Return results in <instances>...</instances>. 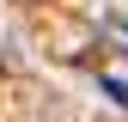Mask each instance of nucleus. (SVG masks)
I'll use <instances>...</instances> for the list:
<instances>
[{"instance_id": "1", "label": "nucleus", "mask_w": 128, "mask_h": 122, "mask_svg": "<svg viewBox=\"0 0 128 122\" xmlns=\"http://www.w3.org/2000/svg\"><path fill=\"white\" fill-rule=\"evenodd\" d=\"M98 30H104V43H110V49H122V55H128V0L104 12V18H98Z\"/></svg>"}, {"instance_id": "2", "label": "nucleus", "mask_w": 128, "mask_h": 122, "mask_svg": "<svg viewBox=\"0 0 128 122\" xmlns=\"http://www.w3.org/2000/svg\"><path fill=\"white\" fill-rule=\"evenodd\" d=\"M98 86H104V98L116 104V110H128V73H104Z\"/></svg>"}]
</instances>
